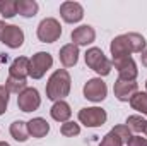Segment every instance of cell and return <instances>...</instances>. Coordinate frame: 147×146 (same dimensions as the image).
<instances>
[{
	"mask_svg": "<svg viewBox=\"0 0 147 146\" xmlns=\"http://www.w3.org/2000/svg\"><path fill=\"white\" fill-rule=\"evenodd\" d=\"M147 48L146 38L139 33H127L116 36L110 45V52L113 59L130 57V53H142Z\"/></svg>",
	"mask_w": 147,
	"mask_h": 146,
	"instance_id": "obj_1",
	"label": "cell"
},
{
	"mask_svg": "<svg viewBox=\"0 0 147 146\" xmlns=\"http://www.w3.org/2000/svg\"><path fill=\"white\" fill-rule=\"evenodd\" d=\"M70 86H72V81H70V74L67 72V69H57L48 79L46 96L53 102H60L65 96H69Z\"/></svg>",
	"mask_w": 147,
	"mask_h": 146,
	"instance_id": "obj_2",
	"label": "cell"
},
{
	"mask_svg": "<svg viewBox=\"0 0 147 146\" xmlns=\"http://www.w3.org/2000/svg\"><path fill=\"white\" fill-rule=\"evenodd\" d=\"M86 64L89 69H92L96 74L99 76H108L111 72V60L106 59V55L103 53L101 48L98 46H92L86 52Z\"/></svg>",
	"mask_w": 147,
	"mask_h": 146,
	"instance_id": "obj_3",
	"label": "cell"
},
{
	"mask_svg": "<svg viewBox=\"0 0 147 146\" xmlns=\"http://www.w3.org/2000/svg\"><path fill=\"white\" fill-rule=\"evenodd\" d=\"M38 40L43 43H55L58 38L62 36V26L57 19L53 17H46L39 23L38 26Z\"/></svg>",
	"mask_w": 147,
	"mask_h": 146,
	"instance_id": "obj_4",
	"label": "cell"
},
{
	"mask_svg": "<svg viewBox=\"0 0 147 146\" xmlns=\"http://www.w3.org/2000/svg\"><path fill=\"white\" fill-rule=\"evenodd\" d=\"M53 65V57L48 52H38L29 59V76L33 79H41Z\"/></svg>",
	"mask_w": 147,
	"mask_h": 146,
	"instance_id": "obj_5",
	"label": "cell"
},
{
	"mask_svg": "<svg viewBox=\"0 0 147 146\" xmlns=\"http://www.w3.org/2000/svg\"><path fill=\"white\" fill-rule=\"evenodd\" d=\"M108 95V86L106 83L101 79V77H94V79H89L86 84H84V96L94 103H99L106 98Z\"/></svg>",
	"mask_w": 147,
	"mask_h": 146,
	"instance_id": "obj_6",
	"label": "cell"
},
{
	"mask_svg": "<svg viewBox=\"0 0 147 146\" xmlns=\"http://www.w3.org/2000/svg\"><path fill=\"white\" fill-rule=\"evenodd\" d=\"M106 119H108L106 110L99 108V107H89V108H82L79 112V120L86 127H99L106 122Z\"/></svg>",
	"mask_w": 147,
	"mask_h": 146,
	"instance_id": "obj_7",
	"label": "cell"
},
{
	"mask_svg": "<svg viewBox=\"0 0 147 146\" xmlns=\"http://www.w3.org/2000/svg\"><path fill=\"white\" fill-rule=\"evenodd\" d=\"M111 65H115V69L118 71L121 81H135L139 69H137V64L132 57H121V59H113Z\"/></svg>",
	"mask_w": 147,
	"mask_h": 146,
	"instance_id": "obj_8",
	"label": "cell"
},
{
	"mask_svg": "<svg viewBox=\"0 0 147 146\" xmlns=\"http://www.w3.org/2000/svg\"><path fill=\"white\" fill-rule=\"evenodd\" d=\"M41 105V96L36 88H26L19 96H17V107L22 112H34Z\"/></svg>",
	"mask_w": 147,
	"mask_h": 146,
	"instance_id": "obj_9",
	"label": "cell"
},
{
	"mask_svg": "<svg viewBox=\"0 0 147 146\" xmlns=\"http://www.w3.org/2000/svg\"><path fill=\"white\" fill-rule=\"evenodd\" d=\"M113 91H115L116 100H120V102H130L132 96L139 91V86H137L135 81H121V79H116L115 81V86H113Z\"/></svg>",
	"mask_w": 147,
	"mask_h": 146,
	"instance_id": "obj_10",
	"label": "cell"
},
{
	"mask_svg": "<svg viewBox=\"0 0 147 146\" xmlns=\"http://www.w3.org/2000/svg\"><path fill=\"white\" fill-rule=\"evenodd\" d=\"M60 16L65 23H79L84 17V9L79 2H63L60 5Z\"/></svg>",
	"mask_w": 147,
	"mask_h": 146,
	"instance_id": "obj_11",
	"label": "cell"
},
{
	"mask_svg": "<svg viewBox=\"0 0 147 146\" xmlns=\"http://www.w3.org/2000/svg\"><path fill=\"white\" fill-rule=\"evenodd\" d=\"M0 41L3 45H7L9 48H19L24 43V33H22V29L19 26L7 24V28H5L2 38H0Z\"/></svg>",
	"mask_w": 147,
	"mask_h": 146,
	"instance_id": "obj_12",
	"label": "cell"
},
{
	"mask_svg": "<svg viewBox=\"0 0 147 146\" xmlns=\"http://www.w3.org/2000/svg\"><path fill=\"white\" fill-rule=\"evenodd\" d=\"M72 38L74 45H82V46H87V45H91L94 40H96V31H94V28H91V26H87V24H84V26H79V28H75L72 31Z\"/></svg>",
	"mask_w": 147,
	"mask_h": 146,
	"instance_id": "obj_13",
	"label": "cell"
},
{
	"mask_svg": "<svg viewBox=\"0 0 147 146\" xmlns=\"http://www.w3.org/2000/svg\"><path fill=\"white\" fill-rule=\"evenodd\" d=\"M60 62L63 67H74L79 60V46L74 43H67L60 48Z\"/></svg>",
	"mask_w": 147,
	"mask_h": 146,
	"instance_id": "obj_14",
	"label": "cell"
},
{
	"mask_svg": "<svg viewBox=\"0 0 147 146\" xmlns=\"http://www.w3.org/2000/svg\"><path fill=\"white\" fill-rule=\"evenodd\" d=\"M9 76L26 79L29 76V59L28 57H17L9 67Z\"/></svg>",
	"mask_w": 147,
	"mask_h": 146,
	"instance_id": "obj_15",
	"label": "cell"
},
{
	"mask_svg": "<svg viewBox=\"0 0 147 146\" xmlns=\"http://www.w3.org/2000/svg\"><path fill=\"white\" fill-rule=\"evenodd\" d=\"M28 131H29V136L33 138H45L48 132H50V124L41 119V117H36V119H31L28 122Z\"/></svg>",
	"mask_w": 147,
	"mask_h": 146,
	"instance_id": "obj_16",
	"label": "cell"
},
{
	"mask_svg": "<svg viewBox=\"0 0 147 146\" xmlns=\"http://www.w3.org/2000/svg\"><path fill=\"white\" fill-rule=\"evenodd\" d=\"M50 113L57 122H69V119L72 115V110H70V105L67 102L60 100V102L53 103V107L50 108Z\"/></svg>",
	"mask_w": 147,
	"mask_h": 146,
	"instance_id": "obj_17",
	"label": "cell"
},
{
	"mask_svg": "<svg viewBox=\"0 0 147 146\" xmlns=\"http://www.w3.org/2000/svg\"><path fill=\"white\" fill-rule=\"evenodd\" d=\"M10 136H12L16 141H19V143L28 141V138H29L28 122H24V120H14V122L10 124Z\"/></svg>",
	"mask_w": 147,
	"mask_h": 146,
	"instance_id": "obj_18",
	"label": "cell"
},
{
	"mask_svg": "<svg viewBox=\"0 0 147 146\" xmlns=\"http://www.w3.org/2000/svg\"><path fill=\"white\" fill-rule=\"evenodd\" d=\"M17 3V14L22 16V17H34L38 14V2L34 0H16Z\"/></svg>",
	"mask_w": 147,
	"mask_h": 146,
	"instance_id": "obj_19",
	"label": "cell"
},
{
	"mask_svg": "<svg viewBox=\"0 0 147 146\" xmlns=\"http://www.w3.org/2000/svg\"><path fill=\"white\" fill-rule=\"evenodd\" d=\"M5 88L9 89V93L21 95V93L28 88V83H26V79H19V77H12V76H9L7 81H5Z\"/></svg>",
	"mask_w": 147,
	"mask_h": 146,
	"instance_id": "obj_20",
	"label": "cell"
},
{
	"mask_svg": "<svg viewBox=\"0 0 147 146\" xmlns=\"http://www.w3.org/2000/svg\"><path fill=\"white\" fill-rule=\"evenodd\" d=\"M125 126L134 131V132H144L147 127V120L142 117V115H130L125 122Z\"/></svg>",
	"mask_w": 147,
	"mask_h": 146,
	"instance_id": "obj_21",
	"label": "cell"
},
{
	"mask_svg": "<svg viewBox=\"0 0 147 146\" xmlns=\"http://www.w3.org/2000/svg\"><path fill=\"white\" fill-rule=\"evenodd\" d=\"M130 105H132V108L134 110H137V112H140V113L147 115V93L137 91V93L132 96Z\"/></svg>",
	"mask_w": 147,
	"mask_h": 146,
	"instance_id": "obj_22",
	"label": "cell"
},
{
	"mask_svg": "<svg viewBox=\"0 0 147 146\" xmlns=\"http://www.w3.org/2000/svg\"><path fill=\"white\" fill-rule=\"evenodd\" d=\"M0 14L5 19H10L17 14V3L16 0H0Z\"/></svg>",
	"mask_w": 147,
	"mask_h": 146,
	"instance_id": "obj_23",
	"label": "cell"
},
{
	"mask_svg": "<svg viewBox=\"0 0 147 146\" xmlns=\"http://www.w3.org/2000/svg\"><path fill=\"white\" fill-rule=\"evenodd\" d=\"M60 132H62V136H65V138H74V136H77V134L80 132V127H79V124H75V122H63L62 127H60Z\"/></svg>",
	"mask_w": 147,
	"mask_h": 146,
	"instance_id": "obj_24",
	"label": "cell"
},
{
	"mask_svg": "<svg viewBox=\"0 0 147 146\" xmlns=\"http://www.w3.org/2000/svg\"><path fill=\"white\" fill-rule=\"evenodd\" d=\"M99 146H123V139L111 129L110 132L103 138V141H101Z\"/></svg>",
	"mask_w": 147,
	"mask_h": 146,
	"instance_id": "obj_25",
	"label": "cell"
},
{
	"mask_svg": "<svg viewBox=\"0 0 147 146\" xmlns=\"http://www.w3.org/2000/svg\"><path fill=\"white\" fill-rule=\"evenodd\" d=\"M113 131H115L121 139H123V143H128V139L132 138V131H130L125 124H121V126H115V127H113Z\"/></svg>",
	"mask_w": 147,
	"mask_h": 146,
	"instance_id": "obj_26",
	"label": "cell"
},
{
	"mask_svg": "<svg viewBox=\"0 0 147 146\" xmlns=\"http://www.w3.org/2000/svg\"><path fill=\"white\" fill-rule=\"evenodd\" d=\"M7 105H9V89L5 86H0V115L5 113Z\"/></svg>",
	"mask_w": 147,
	"mask_h": 146,
	"instance_id": "obj_27",
	"label": "cell"
},
{
	"mask_svg": "<svg viewBox=\"0 0 147 146\" xmlns=\"http://www.w3.org/2000/svg\"><path fill=\"white\" fill-rule=\"evenodd\" d=\"M127 146H147V139L142 138V136H132L128 139Z\"/></svg>",
	"mask_w": 147,
	"mask_h": 146,
	"instance_id": "obj_28",
	"label": "cell"
},
{
	"mask_svg": "<svg viewBox=\"0 0 147 146\" xmlns=\"http://www.w3.org/2000/svg\"><path fill=\"white\" fill-rule=\"evenodd\" d=\"M140 60H142V65L147 67V48L142 52V55H140Z\"/></svg>",
	"mask_w": 147,
	"mask_h": 146,
	"instance_id": "obj_29",
	"label": "cell"
},
{
	"mask_svg": "<svg viewBox=\"0 0 147 146\" xmlns=\"http://www.w3.org/2000/svg\"><path fill=\"white\" fill-rule=\"evenodd\" d=\"M5 28H7V24H5V21H0V38L3 35V31H5Z\"/></svg>",
	"mask_w": 147,
	"mask_h": 146,
	"instance_id": "obj_30",
	"label": "cell"
},
{
	"mask_svg": "<svg viewBox=\"0 0 147 146\" xmlns=\"http://www.w3.org/2000/svg\"><path fill=\"white\" fill-rule=\"evenodd\" d=\"M0 146H10L9 143H5V141H0Z\"/></svg>",
	"mask_w": 147,
	"mask_h": 146,
	"instance_id": "obj_31",
	"label": "cell"
},
{
	"mask_svg": "<svg viewBox=\"0 0 147 146\" xmlns=\"http://www.w3.org/2000/svg\"><path fill=\"white\" fill-rule=\"evenodd\" d=\"M144 132H146V136H147V127H146V131H144Z\"/></svg>",
	"mask_w": 147,
	"mask_h": 146,
	"instance_id": "obj_32",
	"label": "cell"
},
{
	"mask_svg": "<svg viewBox=\"0 0 147 146\" xmlns=\"http://www.w3.org/2000/svg\"><path fill=\"white\" fill-rule=\"evenodd\" d=\"M146 88H147V81H146Z\"/></svg>",
	"mask_w": 147,
	"mask_h": 146,
	"instance_id": "obj_33",
	"label": "cell"
}]
</instances>
